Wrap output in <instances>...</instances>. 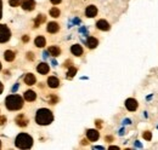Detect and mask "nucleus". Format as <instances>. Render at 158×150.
I'll list each match as a JSON object with an SVG mask.
<instances>
[{
    "mask_svg": "<svg viewBox=\"0 0 158 150\" xmlns=\"http://www.w3.org/2000/svg\"><path fill=\"white\" fill-rule=\"evenodd\" d=\"M37 70H38V73L41 75H45L49 73V70H50V68H49V65L45 63V62H43V63H40L38 64V67H37Z\"/></svg>",
    "mask_w": 158,
    "mask_h": 150,
    "instance_id": "nucleus-16",
    "label": "nucleus"
},
{
    "mask_svg": "<svg viewBox=\"0 0 158 150\" xmlns=\"http://www.w3.org/2000/svg\"><path fill=\"white\" fill-rule=\"evenodd\" d=\"M5 122H6V117H5L4 115H1V116H0V126H2Z\"/></svg>",
    "mask_w": 158,
    "mask_h": 150,
    "instance_id": "nucleus-28",
    "label": "nucleus"
},
{
    "mask_svg": "<svg viewBox=\"0 0 158 150\" xmlns=\"http://www.w3.org/2000/svg\"><path fill=\"white\" fill-rule=\"evenodd\" d=\"M15 122H16L20 127H26V126L28 125V119H27L23 114H20V115H17V116H16Z\"/></svg>",
    "mask_w": 158,
    "mask_h": 150,
    "instance_id": "nucleus-10",
    "label": "nucleus"
},
{
    "mask_svg": "<svg viewBox=\"0 0 158 150\" xmlns=\"http://www.w3.org/2000/svg\"><path fill=\"white\" fill-rule=\"evenodd\" d=\"M23 80H24V84L28 85V86H32V85H34V84L37 82L35 76H34V74H32V73H28V74L24 76Z\"/></svg>",
    "mask_w": 158,
    "mask_h": 150,
    "instance_id": "nucleus-14",
    "label": "nucleus"
},
{
    "mask_svg": "<svg viewBox=\"0 0 158 150\" xmlns=\"http://www.w3.org/2000/svg\"><path fill=\"white\" fill-rule=\"evenodd\" d=\"M27 58H28L29 61H34V58H35V56H34V55H33L32 52H28V53H27Z\"/></svg>",
    "mask_w": 158,
    "mask_h": 150,
    "instance_id": "nucleus-27",
    "label": "nucleus"
},
{
    "mask_svg": "<svg viewBox=\"0 0 158 150\" xmlns=\"http://www.w3.org/2000/svg\"><path fill=\"white\" fill-rule=\"evenodd\" d=\"M62 0H50V2L51 4H54V5H57V4H60Z\"/></svg>",
    "mask_w": 158,
    "mask_h": 150,
    "instance_id": "nucleus-31",
    "label": "nucleus"
},
{
    "mask_svg": "<svg viewBox=\"0 0 158 150\" xmlns=\"http://www.w3.org/2000/svg\"><path fill=\"white\" fill-rule=\"evenodd\" d=\"M22 41H23V42H28V41H29V37H28V35H23V37H22Z\"/></svg>",
    "mask_w": 158,
    "mask_h": 150,
    "instance_id": "nucleus-30",
    "label": "nucleus"
},
{
    "mask_svg": "<svg viewBox=\"0 0 158 150\" xmlns=\"http://www.w3.org/2000/svg\"><path fill=\"white\" fill-rule=\"evenodd\" d=\"M17 89H19V85H16V86H14V87H12V91H16Z\"/></svg>",
    "mask_w": 158,
    "mask_h": 150,
    "instance_id": "nucleus-36",
    "label": "nucleus"
},
{
    "mask_svg": "<svg viewBox=\"0 0 158 150\" xmlns=\"http://www.w3.org/2000/svg\"><path fill=\"white\" fill-rule=\"evenodd\" d=\"M45 19H46V17H45L44 15H38V17L34 21V28H38L41 23L45 22Z\"/></svg>",
    "mask_w": 158,
    "mask_h": 150,
    "instance_id": "nucleus-21",
    "label": "nucleus"
},
{
    "mask_svg": "<svg viewBox=\"0 0 158 150\" xmlns=\"http://www.w3.org/2000/svg\"><path fill=\"white\" fill-rule=\"evenodd\" d=\"M142 137H143L146 140H151V139H152V133H151V132H148V131H146V132H143Z\"/></svg>",
    "mask_w": 158,
    "mask_h": 150,
    "instance_id": "nucleus-25",
    "label": "nucleus"
},
{
    "mask_svg": "<svg viewBox=\"0 0 158 150\" xmlns=\"http://www.w3.org/2000/svg\"><path fill=\"white\" fill-rule=\"evenodd\" d=\"M86 45H88V47H89V49H96V47H98V45H99V40H98L96 38L90 37L89 39H88Z\"/></svg>",
    "mask_w": 158,
    "mask_h": 150,
    "instance_id": "nucleus-17",
    "label": "nucleus"
},
{
    "mask_svg": "<svg viewBox=\"0 0 158 150\" xmlns=\"http://www.w3.org/2000/svg\"><path fill=\"white\" fill-rule=\"evenodd\" d=\"M57 101H59V98H57L56 96H52V94H51V96L49 97V102H50V104H56Z\"/></svg>",
    "mask_w": 158,
    "mask_h": 150,
    "instance_id": "nucleus-26",
    "label": "nucleus"
},
{
    "mask_svg": "<svg viewBox=\"0 0 158 150\" xmlns=\"http://www.w3.org/2000/svg\"><path fill=\"white\" fill-rule=\"evenodd\" d=\"M139 107V103L136 99H134V98H128L127 101H125V108L129 110V112H135L136 109H138Z\"/></svg>",
    "mask_w": 158,
    "mask_h": 150,
    "instance_id": "nucleus-5",
    "label": "nucleus"
},
{
    "mask_svg": "<svg viewBox=\"0 0 158 150\" xmlns=\"http://www.w3.org/2000/svg\"><path fill=\"white\" fill-rule=\"evenodd\" d=\"M0 148H1V142H0Z\"/></svg>",
    "mask_w": 158,
    "mask_h": 150,
    "instance_id": "nucleus-40",
    "label": "nucleus"
},
{
    "mask_svg": "<svg viewBox=\"0 0 158 150\" xmlns=\"http://www.w3.org/2000/svg\"><path fill=\"white\" fill-rule=\"evenodd\" d=\"M71 52H72L74 56L80 57L83 55V47H81L80 45H78V44H74V45L71 46Z\"/></svg>",
    "mask_w": 158,
    "mask_h": 150,
    "instance_id": "nucleus-15",
    "label": "nucleus"
},
{
    "mask_svg": "<svg viewBox=\"0 0 158 150\" xmlns=\"http://www.w3.org/2000/svg\"><path fill=\"white\" fill-rule=\"evenodd\" d=\"M10 38H11V30L9 29V27L5 24H0V44L7 42Z\"/></svg>",
    "mask_w": 158,
    "mask_h": 150,
    "instance_id": "nucleus-4",
    "label": "nucleus"
},
{
    "mask_svg": "<svg viewBox=\"0 0 158 150\" xmlns=\"http://www.w3.org/2000/svg\"><path fill=\"white\" fill-rule=\"evenodd\" d=\"M0 70H1V63H0Z\"/></svg>",
    "mask_w": 158,
    "mask_h": 150,
    "instance_id": "nucleus-39",
    "label": "nucleus"
},
{
    "mask_svg": "<svg viewBox=\"0 0 158 150\" xmlns=\"http://www.w3.org/2000/svg\"><path fill=\"white\" fill-rule=\"evenodd\" d=\"M49 53L54 57H59L61 55V49L59 46H50L49 47Z\"/></svg>",
    "mask_w": 158,
    "mask_h": 150,
    "instance_id": "nucleus-19",
    "label": "nucleus"
},
{
    "mask_svg": "<svg viewBox=\"0 0 158 150\" xmlns=\"http://www.w3.org/2000/svg\"><path fill=\"white\" fill-rule=\"evenodd\" d=\"M106 140H108V142H111V140H113V137H111V136H108V137H106Z\"/></svg>",
    "mask_w": 158,
    "mask_h": 150,
    "instance_id": "nucleus-35",
    "label": "nucleus"
},
{
    "mask_svg": "<svg viewBox=\"0 0 158 150\" xmlns=\"http://www.w3.org/2000/svg\"><path fill=\"white\" fill-rule=\"evenodd\" d=\"M48 86L50 89H57L60 86V80L56 76H50L48 79Z\"/></svg>",
    "mask_w": 158,
    "mask_h": 150,
    "instance_id": "nucleus-13",
    "label": "nucleus"
},
{
    "mask_svg": "<svg viewBox=\"0 0 158 150\" xmlns=\"http://www.w3.org/2000/svg\"><path fill=\"white\" fill-rule=\"evenodd\" d=\"M76 74H77V68L69 67V70H68V73H67V77H68V79H72Z\"/></svg>",
    "mask_w": 158,
    "mask_h": 150,
    "instance_id": "nucleus-23",
    "label": "nucleus"
},
{
    "mask_svg": "<svg viewBox=\"0 0 158 150\" xmlns=\"http://www.w3.org/2000/svg\"><path fill=\"white\" fill-rule=\"evenodd\" d=\"M86 137L90 142H96L100 138V133L98 130H88L86 131Z\"/></svg>",
    "mask_w": 158,
    "mask_h": 150,
    "instance_id": "nucleus-9",
    "label": "nucleus"
},
{
    "mask_svg": "<svg viewBox=\"0 0 158 150\" xmlns=\"http://www.w3.org/2000/svg\"><path fill=\"white\" fill-rule=\"evenodd\" d=\"M22 1L23 0H9V4H10V6L16 7V6H19V5L22 4Z\"/></svg>",
    "mask_w": 158,
    "mask_h": 150,
    "instance_id": "nucleus-24",
    "label": "nucleus"
},
{
    "mask_svg": "<svg viewBox=\"0 0 158 150\" xmlns=\"http://www.w3.org/2000/svg\"><path fill=\"white\" fill-rule=\"evenodd\" d=\"M54 121V114L50 109L41 108L37 110L35 114V122L40 126H48Z\"/></svg>",
    "mask_w": 158,
    "mask_h": 150,
    "instance_id": "nucleus-1",
    "label": "nucleus"
},
{
    "mask_svg": "<svg viewBox=\"0 0 158 150\" xmlns=\"http://www.w3.org/2000/svg\"><path fill=\"white\" fill-rule=\"evenodd\" d=\"M86 143H88L86 139H83V140H81V144H86Z\"/></svg>",
    "mask_w": 158,
    "mask_h": 150,
    "instance_id": "nucleus-38",
    "label": "nucleus"
},
{
    "mask_svg": "<svg viewBox=\"0 0 158 150\" xmlns=\"http://www.w3.org/2000/svg\"><path fill=\"white\" fill-rule=\"evenodd\" d=\"M95 124H96V125H98V127H101V120H96V122H95Z\"/></svg>",
    "mask_w": 158,
    "mask_h": 150,
    "instance_id": "nucleus-34",
    "label": "nucleus"
},
{
    "mask_svg": "<svg viewBox=\"0 0 158 150\" xmlns=\"http://www.w3.org/2000/svg\"><path fill=\"white\" fill-rule=\"evenodd\" d=\"M2 91H4V85H2L1 81H0V94L2 93Z\"/></svg>",
    "mask_w": 158,
    "mask_h": 150,
    "instance_id": "nucleus-33",
    "label": "nucleus"
},
{
    "mask_svg": "<svg viewBox=\"0 0 158 150\" xmlns=\"http://www.w3.org/2000/svg\"><path fill=\"white\" fill-rule=\"evenodd\" d=\"M5 107L11 112L20 110L23 107V98L19 94H10L5 99Z\"/></svg>",
    "mask_w": 158,
    "mask_h": 150,
    "instance_id": "nucleus-2",
    "label": "nucleus"
},
{
    "mask_svg": "<svg viewBox=\"0 0 158 150\" xmlns=\"http://www.w3.org/2000/svg\"><path fill=\"white\" fill-rule=\"evenodd\" d=\"M21 5H22V9L24 11H32L35 9V1L34 0H24V1H22Z\"/></svg>",
    "mask_w": 158,
    "mask_h": 150,
    "instance_id": "nucleus-6",
    "label": "nucleus"
},
{
    "mask_svg": "<svg viewBox=\"0 0 158 150\" xmlns=\"http://www.w3.org/2000/svg\"><path fill=\"white\" fill-rule=\"evenodd\" d=\"M98 15V7L95 5H89L85 10V16L89 17V18H93Z\"/></svg>",
    "mask_w": 158,
    "mask_h": 150,
    "instance_id": "nucleus-7",
    "label": "nucleus"
},
{
    "mask_svg": "<svg viewBox=\"0 0 158 150\" xmlns=\"http://www.w3.org/2000/svg\"><path fill=\"white\" fill-rule=\"evenodd\" d=\"M1 16H2V1L0 0V19H1Z\"/></svg>",
    "mask_w": 158,
    "mask_h": 150,
    "instance_id": "nucleus-32",
    "label": "nucleus"
},
{
    "mask_svg": "<svg viewBox=\"0 0 158 150\" xmlns=\"http://www.w3.org/2000/svg\"><path fill=\"white\" fill-rule=\"evenodd\" d=\"M63 65H64V67H68V68H69V67H72V61H69V59H68V61H66Z\"/></svg>",
    "mask_w": 158,
    "mask_h": 150,
    "instance_id": "nucleus-29",
    "label": "nucleus"
},
{
    "mask_svg": "<svg viewBox=\"0 0 158 150\" xmlns=\"http://www.w3.org/2000/svg\"><path fill=\"white\" fill-rule=\"evenodd\" d=\"M15 145L20 149H29L33 145V138L27 133H20L15 139Z\"/></svg>",
    "mask_w": 158,
    "mask_h": 150,
    "instance_id": "nucleus-3",
    "label": "nucleus"
},
{
    "mask_svg": "<svg viewBox=\"0 0 158 150\" xmlns=\"http://www.w3.org/2000/svg\"><path fill=\"white\" fill-rule=\"evenodd\" d=\"M34 44H35V46H37V47H44V46L46 45V40H45V38L44 37L39 35V37L35 38Z\"/></svg>",
    "mask_w": 158,
    "mask_h": 150,
    "instance_id": "nucleus-20",
    "label": "nucleus"
},
{
    "mask_svg": "<svg viewBox=\"0 0 158 150\" xmlns=\"http://www.w3.org/2000/svg\"><path fill=\"white\" fill-rule=\"evenodd\" d=\"M110 149L112 150V149H117V150H119V148L118 147H110Z\"/></svg>",
    "mask_w": 158,
    "mask_h": 150,
    "instance_id": "nucleus-37",
    "label": "nucleus"
},
{
    "mask_svg": "<svg viewBox=\"0 0 158 150\" xmlns=\"http://www.w3.org/2000/svg\"><path fill=\"white\" fill-rule=\"evenodd\" d=\"M59 29H60V26L57 22H50V23H48V26H46V30H48L49 33H51V34L57 33Z\"/></svg>",
    "mask_w": 158,
    "mask_h": 150,
    "instance_id": "nucleus-12",
    "label": "nucleus"
},
{
    "mask_svg": "<svg viewBox=\"0 0 158 150\" xmlns=\"http://www.w3.org/2000/svg\"><path fill=\"white\" fill-rule=\"evenodd\" d=\"M96 28L102 30V32H107V30H110L111 27H110V23L106 19H99L96 22Z\"/></svg>",
    "mask_w": 158,
    "mask_h": 150,
    "instance_id": "nucleus-8",
    "label": "nucleus"
},
{
    "mask_svg": "<svg viewBox=\"0 0 158 150\" xmlns=\"http://www.w3.org/2000/svg\"><path fill=\"white\" fill-rule=\"evenodd\" d=\"M60 10L57 9V7H52V9H50V16L51 17H54V18H57L60 16Z\"/></svg>",
    "mask_w": 158,
    "mask_h": 150,
    "instance_id": "nucleus-22",
    "label": "nucleus"
},
{
    "mask_svg": "<svg viewBox=\"0 0 158 150\" xmlns=\"http://www.w3.org/2000/svg\"><path fill=\"white\" fill-rule=\"evenodd\" d=\"M15 52L14 51H11V50H7V51H5L4 52V58H5V61H7V62H12L14 59H15Z\"/></svg>",
    "mask_w": 158,
    "mask_h": 150,
    "instance_id": "nucleus-18",
    "label": "nucleus"
},
{
    "mask_svg": "<svg viewBox=\"0 0 158 150\" xmlns=\"http://www.w3.org/2000/svg\"><path fill=\"white\" fill-rule=\"evenodd\" d=\"M23 98H24L27 102H34V101L37 99V93H35L33 90H28V91L24 92Z\"/></svg>",
    "mask_w": 158,
    "mask_h": 150,
    "instance_id": "nucleus-11",
    "label": "nucleus"
}]
</instances>
